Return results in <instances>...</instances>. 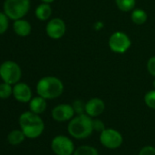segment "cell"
Listing matches in <instances>:
<instances>
[{
	"label": "cell",
	"instance_id": "obj_1",
	"mask_svg": "<svg viewBox=\"0 0 155 155\" xmlns=\"http://www.w3.org/2000/svg\"><path fill=\"white\" fill-rule=\"evenodd\" d=\"M93 131V119L86 113L77 114L68 124V134L77 140L87 139Z\"/></svg>",
	"mask_w": 155,
	"mask_h": 155
},
{
	"label": "cell",
	"instance_id": "obj_2",
	"mask_svg": "<svg viewBox=\"0 0 155 155\" xmlns=\"http://www.w3.org/2000/svg\"><path fill=\"white\" fill-rule=\"evenodd\" d=\"M18 122L21 130L28 139L38 138L45 130V124L40 116L30 110L23 112L19 117Z\"/></svg>",
	"mask_w": 155,
	"mask_h": 155
},
{
	"label": "cell",
	"instance_id": "obj_3",
	"mask_svg": "<svg viewBox=\"0 0 155 155\" xmlns=\"http://www.w3.org/2000/svg\"><path fill=\"white\" fill-rule=\"evenodd\" d=\"M64 85L56 77L47 76L40 79L37 84V93L46 100L57 99L63 93Z\"/></svg>",
	"mask_w": 155,
	"mask_h": 155
},
{
	"label": "cell",
	"instance_id": "obj_4",
	"mask_svg": "<svg viewBox=\"0 0 155 155\" xmlns=\"http://www.w3.org/2000/svg\"><path fill=\"white\" fill-rule=\"evenodd\" d=\"M30 8V0H6L4 2V13L12 20L23 18Z\"/></svg>",
	"mask_w": 155,
	"mask_h": 155
},
{
	"label": "cell",
	"instance_id": "obj_5",
	"mask_svg": "<svg viewBox=\"0 0 155 155\" xmlns=\"http://www.w3.org/2000/svg\"><path fill=\"white\" fill-rule=\"evenodd\" d=\"M21 76L22 71L18 63L7 60L0 65V78L4 82L15 85L19 82Z\"/></svg>",
	"mask_w": 155,
	"mask_h": 155
},
{
	"label": "cell",
	"instance_id": "obj_6",
	"mask_svg": "<svg viewBox=\"0 0 155 155\" xmlns=\"http://www.w3.org/2000/svg\"><path fill=\"white\" fill-rule=\"evenodd\" d=\"M100 142L102 146L110 150H115L123 143V136L113 128H105L100 133Z\"/></svg>",
	"mask_w": 155,
	"mask_h": 155
},
{
	"label": "cell",
	"instance_id": "obj_7",
	"mask_svg": "<svg viewBox=\"0 0 155 155\" xmlns=\"http://www.w3.org/2000/svg\"><path fill=\"white\" fill-rule=\"evenodd\" d=\"M51 150L56 155H73L75 146L70 138L57 135L51 140Z\"/></svg>",
	"mask_w": 155,
	"mask_h": 155
},
{
	"label": "cell",
	"instance_id": "obj_8",
	"mask_svg": "<svg viewBox=\"0 0 155 155\" xmlns=\"http://www.w3.org/2000/svg\"><path fill=\"white\" fill-rule=\"evenodd\" d=\"M130 38L127 34L121 31L114 32L109 39V47L114 53L123 54L130 48Z\"/></svg>",
	"mask_w": 155,
	"mask_h": 155
},
{
	"label": "cell",
	"instance_id": "obj_9",
	"mask_svg": "<svg viewBox=\"0 0 155 155\" xmlns=\"http://www.w3.org/2000/svg\"><path fill=\"white\" fill-rule=\"evenodd\" d=\"M66 24L65 22L58 18H52L48 21L46 26L47 35L52 39H59L66 33Z\"/></svg>",
	"mask_w": 155,
	"mask_h": 155
},
{
	"label": "cell",
	"instance_id": "obj_10",
	"mask_svg": "<svg viewBox=\"0 0 155 155\" xmlns=\"http://www.w3.org/2000/svg\"><path fill=\"white\" fill-rule=\"evenodd\" d=\"M75 114V110L70 104H59L57 105L51 111V116L54 120L58 122H65L70 120Z\"/></svg>",
	"mask_w": 155,
	"mask_h": 155
},
{
	"label": "cell",
	"instance_id": "obj_11",
	"mask_svg": "<svg viewBox=\"0 0 155 155\" xmlns=\"http://www.w3.org/2000/svg\"><path fill=\"white\" fill-rule=\"evenodd\" d=\"M13 96L18 101L27 103L32 99V91L26 83L18 82L13 87Z\"/></svg>",
	"mask_w": 155,
	"mask_h": 155
},
{
	"label": "cell",
	"instance_id": "obj_12",
	"mask_svg": "<svg viewBox=\"0 0 155 155\" xmlns=\"http://www.w3.org/2000/svg\"><path fill=\"white\" fill-rule=\"evenodd\" d=\"M105 110V103L100 98H92L86 102L85 113L91 118H97Z\"/></svg>",
	"mask_w": 155,
	"mask_h": 155
},
{
	"label": "cell",
	"instance_id": "obj_13",
	"mask_svg": "<svg viewBox=\"0 0 155 155\" xmlns=\"http://www.w3.org/2000/svg\"><path fill=\"white\" fill-rule=\"evenodd\" d=\"M13 29L17 35L20 37H27L30 34L32 28L28 21L21 18V19L15 20L13 24Z\"/></svg>",
	"mask_w": 155,
	"mask_h": 155
},
{
	"label": "cell",
	"instance_id": "obj_14",
	"mask_svg": "<svg viewBox=\"0 0 155 155\" xmlns=\"http://www.w3.org/2000/svg\"><path fill=\"white\" fill-rule=\"evenodd\" d=\"M47 109V101L46 99L42 98L41 96H38L35 98H32L29 101V110L30 111L36 113V114H41L43 113Z\"/></svg>",
	"mask_w": 155,
	"mask_h": 155
},
{
	"label": "cell",
	"instance_id": "obj_15",
	"mask_svg": "<svg viewBox=\"0 0 155 155\" xmlns=\"http://www.w3.org/2000/svg\"><path fill=\"white\" fill-rule=\"evenodd\" d=\"M35 15L38 19L41 21L48 20L52 15V8L48 3H42L37 7L35 10Z\"/></svg>",
	"mask_w": 155,
	"mask_h": 155
},
{
	"label": "cell",
	"instance_id": "obj_16",
	"mask_svg": "<svg viewBox=\"0 0 155 155\" xmlns=\"http://www.w3.org/2000/svg\"><path fill=\"white\" fill-rule=\"evenodd\" d=\"M26 135L21 130H14L10 131L8 135V141L11 145H19L25 140Z\"/></svg>",
	"mask_w": 155,
	"mask_h": 155
},
{
	"label": "cell",
	"instance_id": "obj_17",
	"mask_svg": "<svg viewBox=\"0 0 155 155\" xmlns=\"http://www.w3.org/2000/svg\"><path fill=\"white\" fill-rule=\"evenodd\" d=\"M130 18L135 25H143L147 21L148 16L145 10L141 8H136L132 10Z\"/></svg>",
	"mask_w": 155,
	"mask_h": 155
},
{
	"label": "cell",
	"instance_id": "obj_18",
	"mask_svg": "<svg viewBox=\"0 0 155 155\" xmlns=\"http://www.w3.org/2000/svg\"><path fill=\"white\" fill-rule=\"evenodd\" d=\"M73 155H99V151L93 146L81 145L75 149Z\"/></svg>",
	"mask_w": 155,
	"mask_h": 155
},
{
	"label": "cell",
	"instance_id": "obj_19",
	"mask_svg": "<svg viewBox=\"0 0 155 155\" xmlns=\"http://www.w3.org/2000/svg\"><path fill=\"white\" fill-rule=\"evenodd\" d=\"M115 3L120 11L129 12L133 10L136 4V0H115Z\"/></svg>",
	"mask_w": 155,
	"mask_h": 155
},
{
	"label": "cell",
	"instance_id": "obj_20",
	"mask_svg": "<svg viewBox=\"0 0 155 155\" xmlns=\"http://www.w3.org/2000/svg\"><path fill=\"white\" fill-rule=\"evenodd\" d=\"M11 95H13V88L12 85L7 82H3L0 84V99H8Z\"/></svg>",
	"mask_w": 155,
	"mask_h": 155
},
{
	"label": "cell",
	"instance_id": "obj_21",
	"mask_svg": "<svg viewBox=\"0 0 155 155\" xmlns=\"http://www.w3.org/2000/svg\"><path fill=\"white\" fill-rule=\"evenodd\" d=\"M144 102L148 108L155 110V90L150 91L144 95Z\"/></svg>",
	"mask_w": 155,
	"mask_h": 155
},
{
	"label": "cell",
	"instance_id": "obj_22",
	"mask_svg": "<svg viewBox=\"0 0 155 155\" xmlns=\"http://www.w3.org/2000/svg\"><path fill=\"white\" fill-rule=\"evenodd\" d=\"M8 18H9L5 13L0 12V35L7 32L8 26H9Z\"/></svg>",
	"mask_w": 155,
	"mask_h": 155
},
{
	"label": "cell",
	"instance_id": "obj_23",
	"mask_svg": "<svg viewBox=\"0 0 155 155\" xmlns=\"http://www.w3.org/2000/svg\"><path fill=\"white\" fill-rule=\"evenodd\" d=\"M71 105H72V107H73V109H74L76 114H82V113H85V105H86V103H84L82 101H81V100H77V101H75Z\"/></svg>",
	"mask_w": 155,
	"mask_h": 155
},
{
	"label": "cell",
	"instance_id": "obj_24",
	"mask_svg": "<svg viewBox=\"0 0 155 155\" xmlns=\"http://www.w3.org/2000/svg\"><path fill=\"white\" fill-rule=\"evenodd\" d=\"M138 155H155V147L146 145L140 149Z\"/></svg>",
	"mask_w": 155,
	"mask_h": 155
},
{
	"label": "cell",
	"instance_id": "obj_25",
	"mask_svg": "<svg viewBox=\"0 0 155 155\" xmlns=\"http://www.w3.org/2000/svg\"><path fill=\"white\" fill-rule=\"evenodd\" d=\"M147 69L151 76L155 77V56L149 58L147 62Z\"/></svg>",
	"mask_w": 155,
	"mask_h": 155
},
{
	"label": "cell",
	"instance_id": "obj_26",
	"mask_svg": "<svg viewBox=\"0 0 155 155\" xmlns=\"http://www.w3.org/2000/svg\"><path fill=\"white\" fill-rule=\"evenodd\" d=\"M93 129H94V130L101 133L105 129V125L101 120L96 119V120H93Z\"/></svg>",
	"mask_w": 155,
	"mask_h": 155
},
{
	"label": "cell",
	"instance_id": "obj_27",
	"mask_svg": "<svg viewBox=\"0 0 155 155\" xmlns=\"http://www.w3.org/2000/svg\"><path fill=\"white\" fill-rule=\"evenodd\" d=\"M41 1H43L44 3H48V4H50V3L54 2L55 0H41Z\"/></svg>",
	"mask_w": 155,
	"mask_h": 155
},
{
	"label": "cell",
	"instance_id": "obj_28",
	"mask_svg": "<svg viewBox=\"0 0 155 155\" xmlns=\"http://www.w3.org/2000/svg\"><path fill=\"white\" fill-rule=\"evenodd\" d=\"M152 86H153V88H154V90H155V80H154V81H153V83H152Z\"/></svg>",
	"mask_w": 155,
	"mask_h": 155
}]
</instances>
